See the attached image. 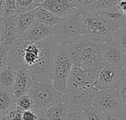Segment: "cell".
<instances>
[{
    "mask_svg": "<svg viewBox=\"0 0 126 120\" xmlns=\"http://www.w3.org/2000/svg\"><path fill=\"white\" fill-rule=\"evenodd\" d=\"M92 106L102 113L120 110L126 111V107L116 89L99 90Z\"/></svg>",
    "mask_w": 126,
    "mask_h": 120,
    "instance_id": "9c48e42d",
    "label": "cell"
},
{
    "mask_svg": "<svg viewBox=\"0 0 126 120\" xmlns=\"http://www.w3.org/2000/svg\"><path fill=\"white\" fill-rule=\"evenodd\" d=\"M16 72L10 69L7 66L0 72V89L12 92L13 90Z\"/></svg>",
    "mask_w": 126,
    "mask_h": 120,
    "instance_id": "ffe728a7",
    "label": "cell"
},
{
    "mask_svg": "<svg viewBox=\"0 0 126 120\" xmlns=\"http://www.w3.org/2000/svg\"><path fill=\"white\" fill-rule=\"evenodd\" d=\"M123 52H126V28H122L114 32L112 40Z\"/></svg>",
    "mask_w": 126,
    "mask_h": 120,
    "instance_id": "cb8c5ba5",
    "label": "cell"
},
{
    "mask_svg": "<svg viewBox=\"0 0 126 120\" xmlns=\"http://www.w3.org/2000/svg\"><path fill=\"white\" fill-rule=\"evenodd\" d=\"M54 27H49L34 21L21 39L32 44H36L51 37Z\"/></svg>",
    "mask_w": 126,
    "mask_h": 120,
    "instance_id": "8fae6325",
    "label": "cell"
},
{
    "mask_svg": "<svg viewBox=\"0 0 126 120\" xmlns=\"http://www.w3.org/2000/svg\"><path fill=\"white\" fill-rule=\"evenodd\" d=\"M115 8L123 13V14L126 15V0H120L117 4Z\"/></svg>",
    "mask_w": 126,
    "mask_h": 120,
    "instance_id": "e575fe53",
    "label": "cell"
},
{
    "mask_svg": "<svg viewBox=\"0 0 126 120\" xmlns=\"http://www.w3.org/2000/svg\"><path fill=\"white\" fill-rule=\"evenodd\" d=\"M16 97L12 92L0 89V117H6L16 110Z\"/></svg>",
    "mask_w": 126,
    "mask_h": 120,
    "instance_id": "ac0fdd59",
    "label": "cell"
},
{
    "mask_svg": "<svg viewBox=\"0 0 126 120\" xmlns=\"http://www.w3.org/2000/svg\"><path fill=\"white\" fill-rule=\"evenodd\" d=\"M34 21V10L16 14L15 26L18 39L21 38Z\"/></svg>",
    "mask_w": 126,
    "mask_h": 120,
    "instance_id": "2e32d148",
    "label": "cell"
},
{
    "mask_svg": "<svg viewBox=\"0 0 126 120\" xmlns=\"http://www.w3.org/2000/svg\"><path fill=\"white\" fill-rule=\"evenodd\" d=\"M10 47L6 44L1 43L0 44V72L7 66L8 52Z\"/></svg>",
    "mask_w": 126,
    "mask_h": 120,
    "instance_id": "83f0119b",
    "label": "cell"
},
{
    "mask_svg": "<svg viewBox=\"0 0 126 120\" xmlns=\"http://www.w3.org/2000/svg\"><path fill=\"white\" fill-rule=\"evenodd\" d=\"M37 114L32 110L25 111L21 113V120H36Z\"/></svg>",
    "mask_w": 126,
    "mask_h": 120,
    "instance_id": "d6a6232c",
    "label": "cell"
},
{
    "mask_svg": "<svg viewBox=\"0 0 126 120\" xmlns=\"http://www.w3.org/2000/svg\"><path fill=\"white\" fill-rule=\"evenodd\" d=\"M40 6L61 18L78 11L69 0H44Z\"/></svg>",
    "mask_w": 126,
    "mask_h": 120,
    "instance_id": "4fadbf2b",
    "label": "cell"
},
{
    "mask_svg": "<svg viewBox=\"0 0 126 120\" xmlns=\"http://www.w3.org/2000/svg\"><path fill=\"white\" fill-rule=\"evenodd\" d=\"M44 0H16V14L33 10L40 7Z\"/></svg>",
    "mask_w": 126,
    "mask_h": 120,
    "instance_id": "7402d4cb",
    "label": "cell"
},
{
    "mask_svg": "<svg viewBox=\"0 0 126 120\" xmlns=\"http://www.w3.org/2000/svg\"><path fill=\"white\" fill-rule=\"evenodd\" d=\"M73 66L68 44H53L52 63V85L63 94L66 90V80Z\"/></svg>",
    "mask_w": 126,
    "mask_h": 120,
    "instance_id": "7a4b0ae2",
    "label": "cell"
},
{
    "mask_svg": "<svg viewBox=\"0 0 126 120\" xmlns=\"http://www.w3.org/2000/svg\"><path fill=\"white\" fill-rule=\"evenodd\" d=\"M100 15L114 32L119 29L126 28V15L116 8L100 13Z\"/></svg>",
    "mask_w": 126,
    "mask_h": 120,
    "instance_id": "5bb4252c",
    "label": "cell"
},
{
    "mask_svg": "<svg viewBox=\"0 0 126 120\" xmlns=\"http://www.w3.org/2000/svg\"><path fill=\"white\" fill-rule=\"evenodd\" d=\"M103 43L82 35L68 44L73 65L79 66L94 81L106 63L102 52Z\"/></svg>",
    "mask_w": 126,
    "mask_h": 120,
    "instance_id": "6da1fadb",
    "label": "cell"
},
{
    "mask_svg": "<svg viewBox=\"0 0 126 120\" xmlns=\"http://www.w3.org/2000/svg\"><path fill=\"white\" fill-rule=\"evenodd\" d=\"M34 18L35 21L49 27L55 26L61 19L41 6L34 10Z\"/></svg>",
    "mask_w": 126,
    "mask_h": 120,
    "instance_id": "d6986e66",
    "label": "cell"
},
{
    "mask_svg": "<svg viewBox=\"0 0 126 120\" xmlns=\"http://www.w3.org/2000/svg\"><path fill=\"white\" fill-rule=\"evenodd\" d=\"M6 0H0V16H2Z\"/></svg>",
    "mask_w": 126,
    "mask_h": 120,
    "instance_id": "74e56055",
    "label": "cell"
},
{
    "mask_svg": "<svg viewBox=\"0 0 126 120\" xmlns=\"http://www.w3.org/2000/svg\"><path fill=\"white\" fill-rule=\"evenodd\" d=\"M40 47V55L37 62L27 69L32 81L52 83V47L48 39L38 43Z\"/></svg>",
    "mask_w": 126,
    "mask_h": 120,
    "instance_id": "8992f818",
    "label": "cell"
},
{
    "mask_svg": "<svg viewBox=\"0 0 126 120\" xmlns=\"http://www.w3.org/2000/svg\"><path fill=\"white\" fill-rule=\"evenodd\" d=\"M82 35L80 15L76 11L59 20L58 24L54 26L52 34L48 40L52 44H69Z\"/></svg>",
    "mask_w": 126,
    "mask_h": 120,
    "instance_id": "277c9868",
    "label": "cell"
},
{
    "mask_svg": "<svg viewBox=\"0 0 126 120\" xmlns=\"http://www.w3.org/2000/svg\"><path fill=\"white\" fill-rule=\"evenodd\" d=\"M68 110L66 105L60 102L49 108L44 115L48 120H66Z\"/></svg>",
    "mask_w": 126,
    "mask_h": 120,
    "instance_id": "44dd1931",
    "label": "cell"
},
{
    "mask_svg": "<svg viewBox=\"0 0 126 120\" xmlns=\"http://www.w3.org/2000/svg\"><path fill=\"white\" fill-rule=\"evenodd\" d=\"M66 120H86L85 113L81 110L69 109Z\"/></svg>",
    "mask_w": 126,
    "mask_h": 120,
    "instance_id": "f546056e",
    "label": "cell"
},
{
    "mask_svg": "<svg viewBox=\"0 0 126 120\" xmlns=\"http://www.w3.org/2000/svg\"><path fill=\"white\" fill-rule=\"evenodd\" d=\"M123 105L126 107V80L123 81L117 89H116Z\"/></svg>",
    "mask_w": 126,
    "mask_h": 120,
    "instance_id": "1f68e13d",
    "label": "cell"
},
{
    "mask_svg": "<svg viewBox=\"0 0 126 120\" xmlns=\"http://www.w3.org/2000/svg\"><path fill=\"white\" fill-rule=\"evenodd\" d=\"M102 114L104 120H126V110L104 112Z\"/></svg>",
    "mask_w": 126,
    "mask_h": 120,
    "instance_id": "484cf974",
    "label": "cell"
},
{
    "mask_svg": "<svg viewBox=\"0 0 126 120\" xmlns=\"http://www.w3.org/2000/svg\"><path fill=\"white\" fill-rule=\"evenodd\" d=\"M126 80V68L106 62L98 73L94 86L98 90L116 89Z\"/></svg>",
    "mask_w": 126,
    "mask_h": 120,
    "instance_id": "52a82bcc",
    "label": "cell"
},
{
    "mask_svg": "<svg viewBox=\"0 0 126 120\" xmlns=\"http://www.w3.org/2000/svg\"><path fill=\"white\" fill-rule=\"evenodd\" d=\"M0 120H7V117H1Z\"/></svg>",
    "mask_w": 126,
    "mask_h": 120,
    "instance_id": "ab89813d",
    "label": "cell"
},
{
    "mask_svg": "<svg viewBox=\"0 0 126 120\" xmlns=\"http://www.w3.org/2000/svg\"><path fill=\"white\" fill-rule=\"evenodd\" d=\"M16 14V0H6L2 18H7Z\"/></svg>",
    "mask_w": 126,
    "mask_h": 120,
    "instance_id": "4316f807",
    "label": "cell"
},
{
    "mask_svg": "<svg viewBox=\"0 0 126 120\" xmlns=\"http://www.w3.org/2000/svg\"><path fill=\"white\" fill-rule=\"evenodd\" d=\"M83 35L101 41H110L114 31L107 24L98 13L89 11L79 13Z\"/></svg>",
    "mask_w": 126,
    "mask_h": 120,
    "instance_id": "5b68a950",
    "label": "cell"
},
{
    "mask_svg": "<svg viewBox=\"0 0 126 120\" xmlns=\"http://www.w3.org/2000/svg\"><path fill=\"white\" fill-rule=\"evenodd\" d=\"M15 16L16 15L3 18V39L1 43L6 44L10 48L18 39L15 26Z\"/></svg>",
    "mask_w": 126,
    "mask_h": 120,
    "instance_id": "e0dca14e",
    "label": "cell"
},
{
    "mask_svg": "<svg viewBox=\"0 0 126 120\" xmlns=\"http://www.w3.org/2000/svg\"><path fill=\"white\" fill-rule=\"evenodd\" d=\"M71 2H72V4L74 5V7L78 10L82 4H83V1H84V0H69Z\"/></svg>",
    "mask_w": 126,
    "mask_h": 120,
    "instance_id": "d590c367",
    "label": "cell"
},
{
    "mask_svg": "<svg viewBox=\"0 0 126 120\" xmlns=\"http://www.w3.org/2000/svg\"><path fill=\"white\" fill-rule=\"evenodd\" d=\"M97 0H84L83 4L78 9V13H83L92 10L94 4Z\"/></svg>",
    "mask_w": 126,
    "mask_h": 120,
    "instance_id": "4dcf8cb0",
    "label": "cell"
},
{
    "mask_svg": "<svg viewBox=\"0 0 126 120\" xmlns=\"http://www.w3.org/2000/svg\"><path fill=\"white\" fill-rule=\"evenodd\" d=\"M21 113L22 111L16 108V110L10 112L6 117L7 118V120H21Z\"/></svg>",
    "mask_w": 126,
    "mask_h": 120,
    "instance_id": "836d02e7",
    "label": "cell"
},
{
    "mask_svg": "<svg viewBox=\"0 0 126 120\" xmlns=\"http://www.w3.org/2000/svg\"><path fill=\"white\" fill-rule=\"evenodd\" d=\"M32 102V108L36 114H44L51 106L61 102V94L55 89L52 83L31 80L27 94Z\"/></svg>",
    "mask_w": 126,
    "mask_h": 120,
    "instance_id": "3957f363",
    "label": "cell"
},
{
    "mask_svg": "<svg viewBox=\"0 0 126 120\" xmlns=\"http://www.w3.org/2000/svg\"><path fill=\"white\" fill-rule=\"evenodd\" d=\"M98 89L92 88L87 90L69 91L61 94V102L66 105L69 109L86 111L92 107Z\"/></svg>",
    "mask_w": 126,
    "mask_h": 120,
    "instance_id": "ba28073f",
    "label": "cell"
},
{
    "mask_svg": "<svg viewBox=\"0 0 126 120\" xmlns=\"http://www.w3.org/2000/svg\"><path fill=\"white\" fill-rule=\"evenodd\" d=\"M120 0H97L94 4L91 11L95 13H103L114 9L117 3Z\"/></svg>",
    "mask_w": 126,
    "mask_h": 120,
    "instance_id": "603a6c76",
    "label": "cell"
},
{
    "mask_svg": "<svg viewBox=\"0 0 126 120\" xmlns=\"http://www.w3.org/2000/svg\"><path fill=\"white\" fill-rule=\"evenodd\" d=\"M3 39V18L0 16V44Z\"/></svg>",
    "mask_w": 126,
    "mask_h": 120,
    "instance_id": "8d00e7d4",
    "label": "cell"
},
{
    "mask_svg": "<svg viewBox=\"0 0 126 120\" xmlns=\"http://www.w3.org/2000/svg\"><path fill=\"white\" fill-rule=\"evenodd\" d=\"M31 80L27 69H21L16 72V77L13 90V94L16 99L27 94Z\"/></svg>",
    "mask_w": 126,
    "mask_h": 120,
    "instance_id": "9a60e30c",
    "label": "cell"
},
{
    "mask_svg": "<svg viewBox=\"0 0 126 120\" xmlns=\"http://www.w3.org/2000/svg\"><path fill=\"white\" fill-rule=\"evenodd\" d=\"M36 120H48L44 114H37V119Z\"/></svg>",
    "mask_w": 126,
    "mask_h": 120,
    "instance_id": "f35d334b",
    "label": "cell"
},
{
    "mask_svg": "<svg viewBox=\"0 0 126 120\" xmlns=\"http://www.w3.org/2000/svg\"><path fill=\"white\" fill-rule=\"evenodd\" d=\"M16 108L20 110L21 111H25L32 110V102L30 97L27 94L22 95L16 99Z\"/></svg>",
    "mask_w": 126,
    "mask_h": 120,
    "instance_id": "d4e9b609",
    "label": "cell"
},
{
    "mask_svg": "<svg viewBox=\"0 0 126 120\" xmlns=\"http://www.w3.org/2000/svg\"><path fill=\"white\" fill-rule=\"evenodd\" d=\"M102 52L106 62L121 68H126V52L112 41L103 43Z\"/></svg>",
    "mask_w": 126,
    "mask_h": 120,
    "instance_id": "7c38bea8",
    "label": "cell"
},
{
    "mask_svg": "<svg viewBox=\"0 0 126 120\" xmlns=\"http://www.w3.org/2000/svg\"><path fill=\"white\" fill-rule=\"evenodd\" d=\"M86 120H104L102 113L93 106L84 111Z\"/></svg>",
    "mask_w": 126,
    "mask_h": 120,
    "instance_id": "f1b7e54d",
    "label": "cell"
},
{
    "mask_svg": "<svg viewBox=\"0 0 126 120\" xmlns=\"http://www.w3.org/2000/svg\"><path fill=\"white\" fill-rule=\"evenodd\" d=\"M66 90H87L94 88V81L79 66L73 65L66 80Z\"/></svg>",
    "mask_w": 126,
    "mask_h": 120,
    "instance_id": "30bf717a",
    "label": "cell"
}]
</instances>
